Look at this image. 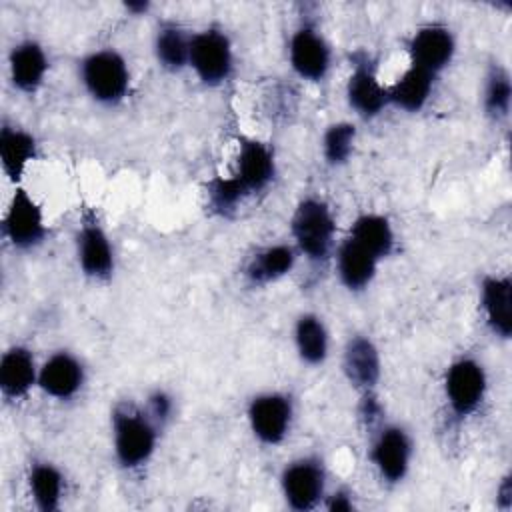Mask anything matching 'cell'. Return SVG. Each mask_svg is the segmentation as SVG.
I'll use <instances>...</instances> for the list:
<instances>
[{"instance_id":"cell-1","label":"cell","mask_w":512,"mask_h":512,"mask_svg":"<svg viewBox=\"0 0 512 512\" xmlns=\"http://www.w3.org/2000/svg\"><path fill=\"white\" fill-rule=\"evenodd\" d=\"M112 450L124 470H140L156 452L160 426L150 418L144 406L118 402L110 414Z\"/></svg>"},{"instance_id":"cell-2","label":"cell","mask_w":512,"mask_h":512,"mask_svg":"<svg viewBox=\"0 0 512 512\" xmlns=\"http://www.w3.org/2000/svg\"><path fill=\"white\" fill-rule=\"evenodd\" d=\"M294 248L310 264H324L336 250V218L320 196H304L290 218Z\"/></svg>"},{"instance_id":"cell-3","label":"cell","mask_w":512,"mask_h":512,"mask_svg":"<svg viewBox=\"0 0 512 512\" xmlns=\"http://www.w3.org/2000/svg\"><path fill=\"white\" fill-rule=\"evenodd\" d=\"M78 76L86 94L102 106H116L130 92V66L114 48L88 52L78 64Z\"/></svg>"},{"instance_id":"cell-4","label":"cell","mask_w":512,"mask_h":512,"mask_svg":"<svg viewBox=\"0 0 512 512\" xmlns=\"http://www.w3.org/2000/svg\"><path fill=\"white\" fill-rule=\"evenodd\" d=\"M328 474L320 456H300L280 472V492L288 508L308 512L322 506L326 496Z\"/></svg>"},{"instance_id":"cell-5","label":"cell","mask_w":512,"mask_h":512,"mask_svg":"<svg viewBox=\"0 0 512 512\" xmlns=\"http://www.w3.org/2000/svg\"><path fill=\"white\" fill-rule=\"evenodd\" d=\"M412 456H414V442L410 432L404 426L382 422L376 428L368 448V458L378 478L384 484L388 486L400 484L410 472Z\"/></svg>"},{"instance_id":"cell-6","label":"cell","mask_w":512,"mask_h":512,"mask_svg":"<svg viewBox=\"0 0 512 512\" xmlns=\"http://www.w3.org/2000/svg\"><path fill=\"white\" fill-rule=\"evenodd\" d=\"M188 66L204 86H222L234 72V50L228 34L218 26L194 32Z\"/></svg>"},{"instance_id":"cell-7","label":"cell","mask_w":512,"mask_h":512,"mask_svg":"<svg viewBox=\"0 0 512 512\" xmlns=\"http://www.w3.org/2000/svg\"><path fill=\"white\" fill-rule=\"evenodd\" d=\"M246 420L258 442L264 446H278L292 430L294 400L290 394L280 390L260 392L250 398Z\"/></svg>"},{"instance_id":"cell-8","label":"cell","mask_w":512,"mask_h":512,"mask_svg":"<svg viewBox=\"0 0 512 512\" xmlns=\"http://www.w3.org/2000/svg\"><path fill=\"white\" fill-rule=\"evenodd\" d=\"M2 236L16 250H34L48 236V224L42 206L22 186L14 194L2 216Z\"/></svg>"},{"instance_id":"cell-9","label":"cell","mask_w":512,"mask_h":512,"mask_svg":"<svg viewBox=\"0 0 512 512\" xmlns=\"http://www.w3.org/2000/svg\"><path fill=\"white\" fill-rule=\"evenodd\" d=\"M488 376L484 366L472 356H460L446 368L444 398L456 418L472 416L484 402Z\"/></svg>"},{"instance_id":"cell-10","label":"cell","mask_w":512,"mask_h":512,"mask_svg":"<svg viewBox=\"0 0 512 512\" xmlns=\"http://www.w3.org/2000/svg\"><path fill=\"white\" fill-rule=\"evenodd\" d=\"M74 246L78 266L86 278L96 282H108L114 276V246L106 228L100 224L98 216L92 210H86L80 216Z\"/></svg>"},{"instance_id":"cell-11","label":"cell","mask_w":512,"mask_h":512,"mask_svg":"<svg viewBox=\"0 0 512 512\" xmlns=\"http://www.w3.org/2000/svg\"><path fill=\"white\" fill-rule=\"evenodd\" d=\"M350 74L346 80V102L362 120H372L388 106V86L378 80L372 58L366 52H356L350 58Z\"/></svg>"},{"instance_id":"cell-12","label":"cell","mask_w":512,"mask_h":512,"mask_svg":"<svg viewBox=\"0 0 512 512\" xmlns=\"http://www.w3.org/2000/svg\"><path fill=\"white\" fill-rule=\"evenodd\" d=\"M288 62L298 78L322 82L332 68V48L314 24L302 22L290 36Z\"/></svg>"},{"instance_id":"cell-13","label":"cell","mask_w":512,"mask_h":512,"mask_svg":"<svg viewBox=\"0 0 512 512\" xmlns=\"http://www.w3.org/2000/svg\"><path fill=\"white\" fill-rule=\"evenodd\" d=\"M410 64L438 76L450 66L456 54L454 32L440 22L420 26L406 44Z\"/></svg>"},{"instance_id":"cell-14","label":"cell","mask_w":512,"mask_h":512,"mask_svg":"<svg viewBox=\"0 0 512 512\" xmlns=\"http://www.w3.org/2000/svg\"><path fill=\"white\" fill-rule=\"evenodd\" d=\"M342 372L358 394L376 392L382 376V356L370 336L354 334L348 338L342 350Z\"/></svg>"},{"instance_id":"cell-15","label":"cell","mask_w":512,"mask_h":512,"mask_svg":"<svg viewBox=\"0 0 512 512\" xmlns=\"http://www.w3.org/2000/svg\"><path fill=\"white\" fill-rule=\"evenodd\" d=\"M86 382V368L82 360L68 352L56 350L52 352L38 370V388L54 400L66 402L72 400Z\"/></svg>"},{"instance_id":"cell-16","label":"cell","mask_w":512,"mask_h":512,"mask_svg":"<svg viewBox=\"0 0 512 512\" xmlns=\"http://www.w3.org/2000/svg\"><path fill=\"white\" fill-rule=\"evenodd\" d=\"M50 70V60L46 48L34 40L26 38L16 42L8 52V74L16 90L24 94H36Z\"/></svg>"},{"instance_id":"cell-17","label":"cell","mask_w":512,"mask_h":512,"mask_svg":"<svg viewBox=\"0 0 512 512\" xmlns=\"http://www.w3.org/2000/svg\"><path fill=\"white\" fill-rule=\"evenodd\" d=\"M234 176L250 196L266 190L276 178V156L272 146L258 138H242Z\"/></svg>"},{"instance_id":"cell-18","label":"cell","mask_w":512,"mask_h":512,"mask_svg":"<svg viewBox=\"0 0 512 512\" xmlns=\"http://www.w3.org/2000/svg\"><path fill=\"white\" fill-rule=\"evenodd\" d=\"M38 370L34 352L24 344H12L0 358V392L6 400L26 398L38 386Z\"/></svg>"},{"instance_id":"cell-19","label":"cell","mask_w":512,"mask_h":512,"mask_svg":"<svg viewBox=\"0 0 512 512\" xmlns=\"http://www.w3.org/2000/svg\"><path fill=\"white\" fill-rule=\"evenodd\" d=\"M480 308L488 330L502 340L512 336V280L508 274H488L480 282Z\"/></svg>"},{"instance_id":"cell-20","label":"cell","mask_w":512,"mask_h":512,"mask_svg":"<svg viewBox=\"0 0 512 512\" xmlns=\"http://www.w3.org/2000/svg\"><path fill=\"white\" fill-rule=\"evenodd\" d=\"M38 156V140L32 132L8 120L0 126V164L4 176L18 186L28 166Z\"/></svg>"},{"instance_id":"cell-21","label":"cell","mask_w":512,"mask_h":512,"mask_svg":"<svg viewBox=\"0 0 512 512\" xmlns=\"http://www.w3.org/2000/svg\"><path fill=\"white\" fill-rule=\"evenodd\" d=\"M334 266L340 284L350 292L366 290L378 272L380 260L352 238H344L334 250Z\"/></svg>"},{"instance_id":"cell-22","label":"cell","mask_w":512,"mask_h":512,"mask_svg":"<svg viewBox=\"0 0 512 512\" xmlns=\"http://www.w3.org/2000/svg\"><path fill=\"white\" fill-rule=\"evenodd\" d=\"M298 260V252L292 244H270L256 250L244 264V278L252 286H266L288 276Z\"/></svg>"},{"instance_id":"cell-23","label":"cell","mask_w":512,"mask_h":512,"mask_svg":"<svg viewBox=\"0 0 512 512\" xmlns=\"http://www.w3.org/2000/svg\"><path fill=\"white\" fill-rule=\"evenodd\" d=\"M434 84H436L434 74L410 64L388 86V106H394L408 114H416L428 104L434 92Z\"/></svg>"},{"instance_id":"cell-24","label":"cell","mask_w":512,"mask_h":512,"mask_svg":"<svg viewBox=\"0 0 512 512\" xmlns=\"http://www.w3.org/2000/svg\"><path fill=\"white\" fill-rule=\"evenodd\" d=\"M348 238L366 248L378 260L388 258L396 248V232L388 216L380 212H362L358 214L350 228Z\"/></svg>"},{"instance_id":"cell-25","label":"cell","mask_w":512,"mask_h":512,"mask_svg":"<svg viewBox=\"0 0 512 512\" xmlns=\"http://www.w3.org/2000/svg\"><path fill=\"white\" fill-rule=\"evenodd\" d=\"M28 492L40 512H56L62 506L66 480L62 470L48 460H34L28 468Z\"/></svg>"},{"instance_id":"cell-26","label":"cell","mask_w":512,"mask_h":512,"mask_svg":"<svg viewBox=\"0 0 512 512\" xmlns=\"http://www.w3.org/2000/svg\"><path fill=\"white\" fill-rule=\"evenodd\" d=\"M294 346L308 366H320L330 352V334L324 320L314 312H302L294 322Z\"/></svg>"},{"instance_id":"cell-27","label":"cell","mask_w":512,"mask_h":512,"mask_svg":"<svg viewBox=\"0 0 512 512\" xmlns=\"http://www.w3.org/2000/svg\"><path fill=\"white\" fill-rule=\"evenodd\" d=\"M190 40L192 34H188L180 24H160L154 34V56L158 66L166 72L184 70L190 60Z\"/></svg>"},{"instance_id":"cell-28","label":"cell","mask_w":512,"mask_h":512,"mask_svg":"<svg viewBox=\"0 0 512 512\" xmlns=\"http://www.w3.org/2000/svg\"><path fill=\"white\" fill-rule=\"evenodd\" d=\"M512 104V80L508 70L502 64H492L484 78L482 90V108L488 118L504 120L508 118Z\"/></svg>"},{"instance_id":"cell-29","label":"cell","mask_w":512,"mask_h":512,"mask_svg":"<svg viewBox=\"0 0 512 512\" xmlns=\"http://www.w3.org/2000/svg\"><path fill=\"white\" fill-rule=\"evenodd\" d=\"M248 190L242 186V182L232 176H214L206 184V204L212 214L230 218L238 212L240 204L248 198Z\"/></svg>"},{"instance_id":"cell-30","label":"cell","mask_w":512,"mask_h":512,"mask_svg":"<svg viewBox=\"0 0 512 512\" xmlns=\"http://www.w3.org/2000/svg\"><path fill=\"white\" fill-rule=\"evenodd\" d=\"M356 144V126L352 122L340 120L326 126L322 134V156L328 166H344L352 154Z\"/></svg>"},{"instance_id":"cell-31","label":"cell","mask_w":512,"mask_h":512,"mask_svg":"<svg viewBox=\"0 0 512 512\" xmlns=\"http://www.w3.org/2000/svg\"><path fill=\"white\" fill-rule=\"evenodd\" d=\"M144 410L150 414V418L162 428L164 424H168L172 420V414H174V398L162 390V388H156L148 394L146 398V404H144Z\"/></svg>"},{"instance_id":"cell-32","label":"cell","mask_w":512,"mask_h":512,"mask_svg":"<svg viewBox=\"0 0 512 512\" xmlns=\"http://www.w3.org/2000/svg\"><path fill=\"white\" fill-rule=\"evenodd\" d=\"M322 506L330 512H354L356 510V500L352 490L348 488H338L334 492H326Z\"/></svg>"},{"instance_id":"cell-33","label":"cell","mask_w":512,"mask_h":512,"mask_svg":"<svg viewBox=\"0 0 512 512\" xmlns=\"http://www.w3.org/2000/svg\"><path fill=\"white\" fill-rule=\"evenodd\" d=\"M496 502H498V508L502 510H508L510 504H512V480H510V474H506L498 488H496Z\"/></svg>"},{"instance_id":"cell-34","label":"cell","mask_w":512,"mask_h":512,"mask_svg":"<svg viewBox=\"0 0 512 512\" xmlns=\"http://www.w3.org/2000/svg\"><path fill=\"white\" fill-rule=\"evenodd\" d=\"M124 8H126L130 14H136V16H140V14H146V12L150 10V2H146V0L124 2Z\"/></svg>"}]
</instances>
